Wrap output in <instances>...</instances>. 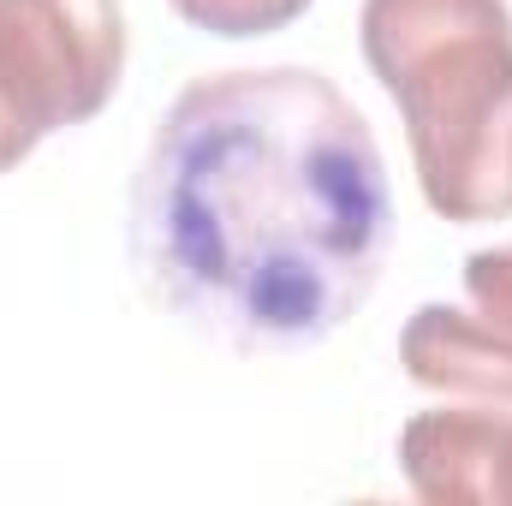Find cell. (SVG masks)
Wrapping results in <instances>:
<instances>
[{"instance_id":"6da1fadb","label":"cell","mask_w":512,"mask_h":506,"mask_svg":"<svg viewBox=\"0 0 512 506\" xmlns=\"http://www.w3.org/2000/svg\"><path fill=\"white\" fill-rule=\"evenodd\" d=\"M387 245L376 131L310 66L185 84L131 191L149 292L227 352L322 346L376 292Z\"/></svg>"},{"instance_id":"7a4b0ae2","label":"cell","mask_w":512,"mask_h":506,"mask_svg":"<svg viewBox=\"0 0 512 506\" xmlns=\"http://www.w3.org/2000/svg\"><path fill=\"white\" fill-rule=\"evenodd\" d=\"M364 60L405 114L417 185L441 221L512 215L507 0H364Z\"/></svg>"},{"instance_id":"3957f363","label":"cell","mask_w":512,"mask_h":506,"mask_svg":"<svg viewBox=\"0 0 512 506\" xmlns=\"http://www.w3.org/2000/svg\"><path fill=\"white\" fill-rule=\"evenodd\" d=\"M120 72V0H0V102L36 137L96 120Z\"/></svg>"},{"instance_id":"277c9868","label":"cell","mask_w":512,"mask_h":506,"mask_svg":"<svg viewBox=\"0 0 512 506\" xmlns=\"http://www.w3.org/2000/svg\"><path fill=\"white\" fill-rule=\"evenodd\" d=\"M399 471L429 506H512V411H417Z\"/></svg>"},{"instance_id":"5b68a950","label":"cell","mask_w":512,"mask_h":506,"mask_svg":"<svg viewBox=\"0 0 512 506\" xmlns=\"http://www.w3.org/2000/svg\"><path fill=\"white\" fill-rule=\"evenodd\" d=\"M399 364L417 387L512 405V322L483 310L471 316L453 304H423L399 334Z\"/></svg>"},{"instance_id":"8992f818","label":"cell","mask_w":512,"mask_h":506,"mask_svg":"<svg viewBox=\"0 0 512 506\" xmlns=\"http://www.w3.org/2000/svg\"><path fill=\"white\" fill-rule=\"evenodd\" d=\"M310 0H173V12L209 36H268L304 18Z\"/></svg>"},{"instance_id":"52a82bcc","label":"cell","mask_w":512,"mask_h":506,"mask_svg":"<svg viewBox=\"0 0 512 506\" xmlns=\"http://www.w3.org/2000/svg\"><path fill=\"white\" fill-rule=\"evenodd\" d=\"M465 292L483 316L512 322V245L507 251H477L465 256Z\"/></svg>"},{"instance_id":"ba28073f","label":"cell","mask_w":512,"mask_h":506,"mask_svg":"<svg viewBox=\"0 0 512 506\" xmlns=\"http://www.w3.org/2000/svg\"><path fill=\"white\" fill-rule=\"evenodd\" d=\"M36 143H42V137H36V131H30L12 108H6V102H0V173H6V167H18Z\"/></svg>"}]
</instances>
